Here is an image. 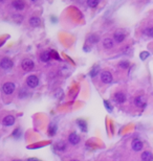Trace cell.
I'll return each instance as SVG.
<instances>
[{"label":"cell","instance_id":"1","mask_svg":"<svg viewBox=\"0 0 153 161\" xmlns=\"http://www.w3.org/2000/svg\"><path fill=\"white\" fill-rule=\"evenodd\" d=\"M21 66H22V69H23L24 71H32V69H34V67H35V64L30 59H24L22 61V63H21Z\"/></svg>","mask_w":153,"mask_h":161},{"label":"cell","instance_id":"2","mask_svg":"<svg viewBox=\"0 0 153 161\" xmlns=\"http://www.w3.org/2000/svg\"><path fill=\"white\" fill-rule=\"evenodd\" d=\"M15 89H16V87H15L14 84L11 83V82H7V83L3 84V86H2L3 93H4V94H6V95L12 94L13 92L15 91Z\"/></svg>","mask_w":153,"mask_h":161},{"label":"cell","instance_id":"3","mask_svg":"<svg viewBox=\"0 0 153 161\" xmlns=\"http://www.w3.org/2000/svg\"><path fill=\"white\" fill-rule=\"evenodd\" d=\"M26 84L30 88H36L39 84V78L36 75H30L27 78H26Z\"/></svg>","mask_w":153,"mask_h":161},{"label":"cell","instance_id":"4","mask_svg":"<svg viewBox=\"0 0 153 161\" xmlns=\"http://www.w3.org/2000/svg\"><path fill=\"white\" fill-rule=\"evenodd\" d=\"M13 65H14V63H13V61L11 60V59H9V58H3L2 60H1V62H0V66H1L2 69H4V70L11 69L13 67Z\"/></svg>","mask_w":153,"mask_h":161},{"label":"cell","instance_id":"5","mask_svg":"<svg viewBox=\"0 0 153 161\" xmlns=\"http://www.w3.org/2000/svg\"><path fill=\"white\" fill-rule=\"evenodd\" d=\"M101 80L104 84H110L112 82V74L109 71H103L101 73Z\"/></svg>","mask_w":153,"mask_h":161},{"label":"cell","instance_id":"6","mask_svg":"<svg viewBox=\"0 0 153 161\" xmlns=\"http://www.w3.org/2000/svg\"><path fill=\"white\" fill-rule=\"evenodd\" d=\"M143 147H144V143L141 142L139 139H134V140H132V142H131V147H132V150L135 151V152L141 151Z\"/></svg>","mask_w":153,"mask_h":161},{"label":"cell","instance_id":"7","mask_svg":"<svg viewBox=\"0 0 153 161\" xmlns=\"http://www.w3.org/2000/svg\"><path fill=\"white\" fill-rule=\"evenodd\" d=\"M113 38H114V40H115V42H118V43H122V42L125 40L126 34L123 30H118V32H114Z\"/></svg>","mask_w":153,"mask_h":161},{"label":"cell","instance_id":"8","mask_svg":"<svg viewBox=\"0 0 153 161\" xmlns=\"http://www.w3.org/2000/svg\"><path fill=\"white\" fill-rule=\"evenodd\" d=\"M2 124H3V126H13V124H15V117L12 116V115H7V116H5V117L3 118Z\"/></svg>","mask_w":153,"mask_h":161},{"label":"cell","instance_id":"9","mask_svg":"<svg viewBox=\"0 0 153 161\" xmlns=\"http://www.w3.org/2000/svg\"><path fill=\"white\" fill-rule=\"evenodd\" d=\"M146 98L144 96H136L134 98V104L135 106L139 107V108H143V107L146 106Z\"/></svg>","mask_w":153,"mask_h":161},{"label":"cell","instance_id":"10","mask_svg":"<svg viewBox=\"0 0 153 161\" xmlns=\"http://www.w3.org/2000/svg\"><path fill=\"white\" fill-rule=\"evenodd\" d=\"M12 5L17 11H22V9H24V7H25V4H24V2L22 0H14L12 2Z\"/></svg>","mask_w":153,"mask_h":161},{"label":"cell","instance_id":"11","mask_svg":"<svg viewBox=\"0 0 153 161\" xmlns=\"http://www.w3.org/2000/svg\"><path fill=\"white\" fill-rule=\"evenodd\" d=\"M114 99H115L116 103L124 104L126 101V99H127V97H126V95L124 94L123 92H118V93L114 94Z\"/></svg>","mask_w":153,"mask_h":161},{"label":"cell","instance_id":"12","mask_svg":"<svg viewBox=\"0 0 153 161\" xmlns=\"http://www.w3.org/2000/svg\"><path fill=\"white\" fill-rule=\"evenodd\" d=\"M68 141H69V142L71 143L72 145L78 144V143L80 142L79 135H78V134H76V133H71L69 136H68Z\"/></svg>","mask_w":153,"mask_h":161},{"label":"cell","instance_id":"13","mask_svg":"<svg viewBox=\"0 0 153 161\" xmlns=\"http://www.w3.org/2000/svg\"><path fill=\"white\" fill-rule=\"evenodd\" d=\"M141 160L143 161H153V154L149 151H146L141 154Z\"/></svg>","mask_w":153,"mask_h":161},{"label":"cell","instance_id":"14","mask_svg":"<svg viewBox=\"0 0 153 161\" xmlns=\"http://www.w3.org/2000/svg\"><path fill=\"white\" fill-rule=\"evenodd\" d=\"M40 59H41L42 62H48L51 59V51H44V52H42L41 55H40Z\"/></svg>","mask_w":153,"mask_h":161},{"label":"cell","instance_id":"15","mask_svg":"<svg viewBox=\"0 0 153 161\" xmlns=\"http://www.w3.org/2000/svg\"><path fill=\"white\" fill-rule=\"evenodd\" d=\"M30 24L34 27H38V26L41 25V20L38 17H32L30 19Z\"/></svg>","mask_w":153,"mask_h":161},{"label":"cell","instance_id":"16","mask_svg":"<svg viewBox=\"0 0 153 161\" xmlns=\"http://www.w3.org/2000/svg\"><path fill=\"white\" fill-rule=\"evenodd\" d=\"M103 45H104V47L107 49L112 48V47H113V40L110 39V38H106V39H104V41H103Z\"/></svg>","mask_w":153,"mask_h":161},{"label":"cell","instance_id":"17","mask_svg":"<svg viewBox=\"0 0 153 161\" xmlns=\"http://www.w3.org/2000/svg\"><path fill=\"white\" fill-rule=\"evenodd\" d=\"M99 36L97 34H89L88 37H87V41L89 42V43H91V44H95V43H97L99 42Z\"/></svg>","mask_w":153,"mask_h":161},{"label":"cell","instance_id":"18","mask_svg":"<svg viewBox=\"0 0 153 161\" xmlns=\"http://www.w3.org/2000/svg\"><path fill=\"white\" fill-rule=\"evenodd\" d=\"M76 124H78V126H79V128L81 129L82 132H87V124H86L85 120L79 119L76 121Z\"/></svg>","mask_w":153,"mask_h":161},{"label":"cell","instance_id":"19","mask_svg":"<svg viewBox=\"0 0 153 161\" xmlns=\"http://www.w3.org/2000/svg\"><path fill=\"white\" fill-rule=\"evenodd\" d=\"M56 149L58 150V151H64V150L66 149V144H65V142H63V141H59L56 144Z\"/></svg>","mask_w":153,"mask_h":161},{"label":"cell","instance_id":"20","mask_svg":"<svg viewBox=\"0 0 153 161\" xmlns=\"http://www.w3.org/2000/svg\"><path fill=\"white\" fill-rule=\"evenodd\" d=\"M144 34L149 38H153V27H148L144 30Z\"/></svg>","mask_w":153,"mask_h":161},{"label":"cell","instance_id":"21","mask_svg":"<svg viewBox=\"0 0 153 161\" xmlns=\"http://www.w3.org/2000/svg\"><path fill=\"white\" fill-rule=\"evenodd\" d=\"M99 1L100 0H87V5L89 7H95L99 4Z\"/></svg>","mask_w":153,"mask_h":161},{"label":"cell","instance_id":"22","mask_svg":"<svg viewBox=\"0 0 153 161\" xmlns=\"http://www.w3.org/2000/svg\"><path fill=\"white\" fill-rule=\"evenodd\" d=\"M99 70H100V67L99 66H95L90 71V76L91 78H95L97 73H99Z\"/></svg>","mask_w":153,"mask_h":161},{"label":"cell","instance_id":"23","mask_svg":"<svg viewBox=\"0 0 153 161\" xmlns=\"http://www.w3.org/2000/svg\"><path fill=\"white\" fill-rule=\"evenodd\" d=\"M56 131H57V126L55 124H51V126H49V135L53 136L56 134Z\"/></svg>","mask_w":153,"mask_h":161},{"label":"cell","instance_id":"24","mask_svg":"<svg viewBox=\"0 0 153 161\" xmlns=\"http://www.w3.org/2000/svg\"><path fill=\"white\" fill-rule=\"evenodd\" d=\"M150 55V53L148 52V51H143V52H141V55H139V58H141V61H145L147 59V58Z\"/></svg>","mask_w":153,"mask_h":161},{"label":"cell","instance_id":"25","mask_svg":"<svg viewBox=\"0 0 153 161\" xmlns=\"http://www.w3.org/2000/svg\"><path fill=\"white\" fill-rule=\"evenodd\" d=\"M104 105H105V107H106V109L109 111V112H112V107H111V105H110V103H109L108 101H104Z\"/></svg>","mask_w":153,"mask_h":161},{"label":"cell","instance_id":"26","mask_svg":"<svg viewBox=\"0 0 153 161\" xmlns=\"http://www.w3.org/2000/svg\"><path fill=\"white\" fill-rule=\"evenodd\" d=\"M120 67H122V68L126 69L129 67V62H127V61H124V62H121L120 63Z\"/></svg>","mask_w":153,"mask_h":161},{"label":"cell","instance_id":"27","mask_svg":"<svg viewBox=\"0 0 153 161\" xmlns=\"http://www.w3.org/2000/svg\"><path fill=\"white\" fill-rule=\"evenodd\" d=\"M20 134H21V132H20V130H15V131H14V134H13V135H14L15 136V137H17V138H18V137H20Z\"/></svg>","mask_w":153,"mask_h":161},{"label":"cell","instance_id":"28","mask_svg":"<svg viewBox=\"0 0 153 161\" xmlns=\"http://www.w3.org/2000/svg\"><path fill=\"white\" fill-rule=\"evenodd\" d=\"M51 55H53V58H56L57 60H60V57H59V55H58V53H57L56 51L51 50Z\"/></svg>","mask_w":153,"mask_h":161},{"label":"cell","instance_id":"29","mask_svg":"<svg viewBox=\"0 0 153 161\" xmlns=\"http://www.w3.org/2000/svg\"><path fill=\"white\" fill-rule=\"evenodd\" d=\"M28 161H38L37 159H35V158H30L28 159Z\"/></svg>","mask_w":153,"mask_h":161},{"label":"cell","instance_id":"30","mask_svg":"<svg viewBox=\"0 0 153 161\" xmlns=\"http://www.w3.org/2000/svg\"><path fill=\"white\" fill-rule=\"evenodd\" d=\"M51 20H53V22H56V21H57V19L55 18V17H51Z\"/></svg>","mask_w":153,"mask_h":161},{"label":"cell","instance_id":"31","mask_svg":"<svg viewBox=\"0 0 153 161\" xmlns=\"http://www.w3.org/2000/svg\"><path fill=\"white\" fill-rule=\"evenodd\" d=\"M3 2H4V0H1V3H3Z\"/></svg>","mask_w":153,"mask_h":161},{"label":"cell","instance_id":"32","mask_svg":"<svg viewBox=\"0 0 153 161\" xmlns=\"http://www.w3.org/2000/svg\"><path fill=\"white\" fill-rule=\"evenodd\" d=\"M32 1H37V0H32Z\"/></svg>","mask_w":153,"mask_h":161},{"label":"cell","instance_id":"33","mask_svg":"<svg viewBox=\"0 0 153 161\" xmlns=\"http://www.w3.org/2000/svg\"><path fill=\"white\" fill-rule=\"evenodd\" d=\"M14 161H20V160H14Z\"/></svg>","mask_w":153,"mask_h":161},{"label":"cell","instance_id":"34","mask_svg":"<svg viewBox=\"0 0 153 161\" xmlns=\"http://www.w3.org/2000/svg\"><path fill=\"white\" fill-rule=\"evenodd\" d=\"M72 161H78V160H72Z\"/></svg>","mask_w":153,"mask_h":161}]
</instances>
